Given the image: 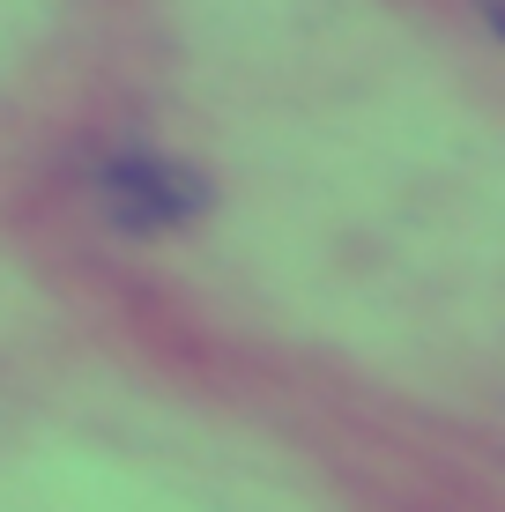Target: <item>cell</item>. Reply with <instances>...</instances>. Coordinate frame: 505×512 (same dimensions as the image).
Returning a JSON list of instances; mask_svg holds the SVG:
<instances>
[{
  "mask_svg": "<svg viewBox=\"0 0 505 512\" xmlns=\"http://www.w3.org/2000/svg\"><path fill=\"white\" fill-rule=\"evenodd\" d=\"M97 201L104 216L119 223V231H179L186 216H201L208 208V186L194 179L186 164H171V156H112V164L97 171Z\"/></svg>",
  "mask_w": 505,
  "mask_h": 512,
  "instance_id": "6da1fadb",
  "label": "cell"
}]
</instances>
